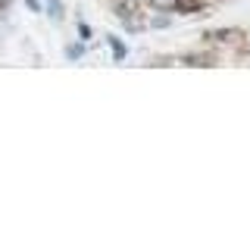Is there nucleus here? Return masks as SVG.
I'll return each instance as SVG.
<instances>
[{"instance_id": "2", "label": "nucleus", "mask_w": 250, "mask_h": 250, "mask_svg": "<svg viewBox=\"0 0 250 250\" xmlns=\"http://www.w3.org/2000/svg\"><path fill=\"white\" fill-rule=\"evenodd\" d=\"M178 0H150V10H160V13H175Z\"/></svg>"}, {"instance_id": "5", "label": "nucleus", "mask_w": 250, "mask_h": 250, "mask_svg": "<svg viewBox=\"0 0 250 250\" xmlns=\"http://www.w3.org/2000/svg\"><path fill=\"white\" fill-rule=\"evenodd\" d=\"M238 31H216V35H213V41H238Z\"/></svg>"}, {"instance_id": "4", "label": "nucleus", "mask_w": 250, "mask_h": 250, "mask_svg": "<svg viewBox=\"0 0 250 250\" xmlns=\"http://www.w3.org/2000/svg\"><path fill=\"white\" fill-rule=\"evenodd\" d=\"M84 53V44H66V57L69 60H78Z\"/></svg>"}, {"instance_id": "8", "label": "nucleus", "mask_w": 250, "mask_h": 250, "mask_svg": "<svg viewBox=\"0 0 250 250\" xmlns=\"http://www.w3.org/2000/svg\"><path fill=\"white\" fill-rule=\"evenodd\" d=\"M25 6H28V10H35V13H38V10H41V0H25Z\"/></svg>"}, {"instance_id": "3", "label": "nucleus", "mask_w": 250, "mask_h": 250, "mask_svg": "<svg viewBox=\"0 0 250 250\" xmlns=\"http://www.w3.org/2000/svg\"><path fill=\"white\" fill-rule=\"evenodd\" d=\"M200 3H203V0H178L175 10H178V13H197V10H200Z\"/></svg>"}, {"instance_id": "6", "label": "nucleus", "mask_w": 250, "mask_h": 250, "mask_svg": "<svg viewBox=\"0 0 250 250\" xmlns=\"http://www.w3.org/2000/svg\"><path fill=\"white\" fill-rule=\"evenodd\" d=\"M47 13H50L53 19H62V6H60V0H50V6H47Z\"/></svg>"}, {"instance_id": "1", "label": "nucleus", "mask_w": 250, "mask_h": 250, "mask_svg": "<svg viewBox=\"0 0 250 250\" xmlns=\"http://www.w3.org/2000/svg\"><path fill=\"white\" fill-rule=\"evenodd\" d=\"M106 44L113 47V60H125V57H128V47H125L116 35H109V38H106Z\"/></svg>"}, {"instance_id": "7", "label": "nucleus", "mask_w": 250, "mask_h": 250, "mask_svg": "<svg viewBox=\"0 0 250 250\" xmlns=\"http://www.w3.org/2000/svg\"><path fill=\"white\" fill-rule=\"evenodd\" d=\"M78 35H82V38H91V25H84V22H82V25H78Z\"/></svg>"}]
</instances>
